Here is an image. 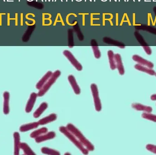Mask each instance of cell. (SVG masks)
<instances>
[{
    "mask_svg": "<svg viewBox=\"0 0 156 155\" xmlns=\"http://www.w3.org/2000/svg\"><path fill=\"white\" fill-rule=\"evenodd\" d=\"M90 88L94 100L95 110L97 111H100L101 110V104L99 97L98 87L95 83H92L91 84Z\"/></svg>",
    "mask_w": 156,
    "mask_h": 155,
    "instance_id": "4",
    "label": "cell"
},
{
    "mask_svg": "<svg viewBox=\"0 0 156 155\" xmlns=\"http://www.w3.org/2000/svg\"><path fill=\"white\" fill-rule=\"evenodd\" d=\"M69 33V48L73 47L74 46V40H73V31L72 30H69L68 32Z\"/></svg>",
    "mask_w": 156,
    "mask_h": 155,
    "instance_id": "22",
    "label": "cell"
},
{
    "mask_svg": "<svg viewBox=\"0 0 156 155\" xmlns=\"http://www.w3.org/2000/svg\"><path fill=\"white\" fill-rule=\"evenodd\" d=\"M108 56L110 68L112 70H115L116 68V66L115 59L114 54L113 51L110 50L108 51Z\"/></svg>",
    "mask_w": 156,
    "mask_h": 155,
    "instance_id": "16",
    "label": "cell"
},
{
    "mask_svg": "<svg viewBox=\"0 0 156 155\" xmlns=\"http://www.w3.org/2000/svg\"><path fill=\"white\" fill-rule=\"evenodd\" d=\"M52 74H53V73H52L51 71H48V72L41 79V80L39 81V82L37 83L36 85L37 88V89L40 90V89L43 87V86L44 85L45 83H46L48 80L51 76Z\"/></svg>",
    "mask_w": 156,
    "mask_h": 155,
    "instance_id": "14",
    "label": "cell"
},
{
    "mask_svg": "<svg viewBox=\"0 0 156 155\" xmlns=\"http://www.w3.org/2000/svg\"><path fill=\"white\" fill-rule=\"evenodd\" d=\"M37 94L34 93H33L31 95L30 100L28 103V104L27 106V111L30 112L32 110L33 108V106H34V104L35 102L36 99Z\"/></svg>",
    "mask_w": 156,
    "mask_h": 155,
    "instance_id": "19",
    "label": "cell"
},
{
    "mask_svg": "<svg viewBox=\"0 0 156 155\" xmlns=\"http://www.w3.org/2000/svg\"><path fill=\"white\" fill-rule=\"evenodd\" d=\"M48 131V130L47 128H46V127H43V128L37 130V131H35L34 132L32 133L31 135V137H33V138H36L38 136L46 133H47Z\"/></svg>",
    "mask_w": 156,
    "mask_h": 155,
    "instance_id": "18",
    "label": "cell"
},
{
    "mask_svg": "<svg viewBox=\"0 0 156 155\" xmlns=\"http://www.w3.org/2000/svg\"><path fill=\"white\" fill-rule=\"evenodd\" d=\"M57 118V116L55 114H51L50 115L41 119L39 121L38 123L41 125H44L47 124L49 123L55 121Z\"/></svg>",
    "mask_w": 156,
    "mask_h": 155,
    "instance_id": "11",
    "label": "cell"
},
{
    "mask_svg": "<svg viewBox=\"0 0 156 155\" xmlns=\"http://www.w3.org/2000/svg\"><path fill=\"white\" fill-rule=\"evenodd\" d=\"M114 57L116 68L118 69L119 74H120V75L123 76V75H124L125 70L121 55L118 54H115V55H114Z\"/></svg>",
    "mask_w": 156,
    "mask_h": 155,
    "instance_id": "7",
    "label": "cell"
},
{
    "mask_svg": "<svg viewBox=\"0 0 156 155\" xmlns=\"http://www.w3.org/2000/svg\"><path fill=\"white\" fill-rule=\"evenodd\" d=\"M59 130L61 133L65 135L70 141H71L80 150L81 152L83 154H88L89 151L86 148H85L84 146L79 142L76 137L68 130L66 127L60 126L59 127Z\"/></svg>",
    "mask_w": 156,
    "mask_h": 155,
    "instance_id": "2",
    "label": "cell"
},
{
    "mask_svg": "<svg viewBox=\"0 0 156 155\" xmlns=\"http://www.w3.org/2000/svg\"><path fill=\"white\" fill-rule=\"evenodd\" d=\"M133 59L134 61L137 62L139 65H142L144 66L147 67L150 69H153L154 67V65L150 62L144 58L140 57L137 55H134L133 56Z\"/></svg>",
    "mask_w": 156,
    "mask_h": 155,
    "instance_id": "6",
    "label": "cell"
},
{
    "mask_svg": "<svg viewBox=\"0 0 156 155\" xmlns=\"http://www.w3.org/2000/svg\"><path fill=\"white\" fill-rule=\"evenodd\" d=\"M63 54L70 61L72 65L78 71H81L82 70V66L78 62V60L70 51L67 50H65L63 52Z\"/></svg>",
    "mask_w": 156,
    "mask_h": 155,
    "instance_id": "5",
    "label": "cell"
},
{
    "mask_svg": "<svg viewBox=\"0 0 156 155\" xmlns=\"http://www.w3.org/2000/svg\"><path fill=\"white\" fill-rule=\"evenodd\" d=\"M142 117L144 119L150 120L153 122H156V115L154 114H151L149 113H144L142 114Z\"/></svg>",
    "mask_w": 156,
    "mask_h": 155,
    "instance_id": "21",
    "label": "cell"
},
{
    "mask_svg": "<svg viewBox=\"0 0 156 155\" xmlns=\"http://www.w3.org/2000/svg\"><path fill=\"white\" fill-rule=\"evenodd\" d=\"M103 41L105 44L112 45L113 46H116L121 48H124L125 46L122 45V44L117 41L113 40L109 37H104L103 38Z\"/></svg>",
    "mask_w": 156,
    "mask_h": 155,
    "instance_id": "12",
    "label": "cell"
},
{
    "mask_svg": "<svg viewBox=\"0 0 156 155\" xmlns=\"http://www.w3.org/2000/svg\"><path fill=\"white\" fill-rule=\"evenodd\" d=\"M76 27H75V30H76V32L77 34L78 37L80 40L82 41L83 39V36L82 33L81 32L80 30L79 29V27H78V25H77Z\"/></svg>",
    "mask_w": 156,
    "mask_h": 155,
    "instance_id": "24",
    "label": "cell"
},
{
    "mask_svg": "<svg viewBox=\"0 0 156 155\" xmlns=\"http://www.w3.org/2000/svg\"><path fill=\"white\" fill-rule=\"evenodd\" d=\"M144 50L145 51L146 53L148 55H151L152 53V50H151V48L148 46H144L143 47Z\"/></svg>",
    "mask_w": 156,
    "mask_h": 155,
    "instance_id": "25",
    "label": "cell"
},
{
    "mask_svg": "<svg viewBox=\"0 0 156 155\" xmlns=\"http://www.w3.org/2000/svg\"><path fill=\"white\" fill-rule=\"evenodd\" d=\"M91 44L92 48L94 54V57L95 58L99 59L101 56V52L99 50L97 43L96 40L94 39H92L91 41Z\"/></svg>",
    "mask_w": 156,
    "mask_h": 155,
    "instance_id": "15",
    "label": "cell"
},
{
    "mask_svg": "<svg viewBox=\"0 0 156 155\" xmlns=\"http://www.w3.org/2000/svg\"><path fill=\"white\" fill-rule=\"evenodd\" d=\"M68 80L70 84L72 86L75 93L76 94H79L80 93V89L76 81L75 77L73 75H69L68 76Z\"/></svg>",
    "mask_w": 156,
    "mask_h": 155,
    "instance_id": "10",
    "label": "cell"
},
{
    "mask_svg": "<svg viewBox=\"0 0 156 155\" xmlns=\"http://www.w3.org/2000/svg\"><path fill=\"white\" fill-rule=\"evenodd\" d=\"M132 106L133 109L136 111H143L149 113H150L153 111V109L152 107L143 105L140 104L133 103L132 104Z\"/></svg>",
    "mask_w": 156,
    "mask_h": 155,
    "instance_id": "9",
    "label": "cell"
},
{
    "mask_svg": "<svg viewBox=\"0 0 156 155\" xmlns=\"http://www.w3.org/2000/svg\"><path fill=\"white\" fill-rule=\"evenodd\" d=\"M146 148L148 151L156 154V146L152 144H148L146 146Z\"/></svg>",
    "mask_w": 156,
    "mask_h": 155,
    "instance_id": "23",
    "label": "cell"
},
{
    "mask_svg": "<svg viewBox=\"0 0 156 155\" xmlns=\"http://www.w3.org/2000/svg\"><path fill=\"white\" fill-rule=\"evenodd\" d=\"M41 151L43 153L47 155H60V153L54 150V149H50L48 147H43L41 149Z\"/></svg>",
    "mask_w": 156,
    "mask_h": 155,
    "instance_id": "20",
    "label": "cell"
},
{
    "mask_svg": "<svg viewBox=\"0 0 156 155\" xmlns=\"http://www.w3.org/2000/svg\"><path fill=\"white\" fill-rule=\"evenodd\" d=\"M48 104L47 103L44 102L41 104L39 108L34 113V117L37 118L41 115V114L45 111L46 109L48 108Z\"/></svg>",
    "mask_w": 156,
    "mask_h": 155,
    "instance_id": "17",
    "label": "cell"
},
{
    "mask_svg": "<svg viewBox=\"0 0 156 155\" xmlns=\"http://www.w3.org/2000/svg\"><path fill=\"white\" fill-rule=\"evenodd\" d=\"M61 75V72L58 70L53 73L51 76L48 80L44 85L41 88L38 92L37 95L38 96H42L48 91L52 85L55 82L58 78Z\"/></svg>",
    "mask_w": 156,
    "mask_h": 155,
    "instance_id": "3",
    "label": "cell"
},
{
    "mask_svg": "<svg viewBox=\"0 0 156 155\" xmlns=\"http://www.w3.org/2000/svg\"><path fill=\"white\" fill-rule=\"evenodd\" d=\"M134 67L136 69L139 70V71L145 72V73H147V74H149V75H151V76H154L156 74L154 70H153L152 69L144 66L139 65V64L136 65Z\"/></svg>",
    "mask_w": 156,
    "mask_h": 155,
    "instance_id": "13",
    "label": "cell"
},
{
    "mask_svg": "<svg viewBox=\"0 0 156 155\" xmlns=\"http://www.w3.org/2000/svg\"><path fill=\"white\" fill-rule=\"evenodd\" d=\"M66 128L68 130L73 134L77 139L79 140V142L84 146L89 151H93L94 150V148L93 145L87 140L84 136L79 130L71 123L68 124L67 125Z\"/></svg>",
    "mask_w": 156,
    "mask_h": 155,
    "instance_id": "1",
    "label": "cell"
},
{
    "mask_svg": "<svg viewBox=\"0 0 156 155\" xmlns=\"http://www.w3.org/2000/svg\"><path fill=\"white\" fill-rule=\"evenodd\" d=\"M151 99L152 100H156V94H153V95L151 96Z\"/></svg>",
    "mask_w": 156,
    "mask_h": 155,
    "instance_id": "26",
    "label": "cell"
},
{
    "mask_svg": "<svg viewBox=\"0 0 156 155\" xmlns=\"http://www.w3.org/2000/svg\"><path fill=\"white\" fill-rule=\"evenodd\" d=\"M155 76H156V74H155Z\"/></svg>",
    "mask_w": 156,
    "mask_h": 155,
    "instance_id": "27",
    "label": "cell"
},
{
    "mask_svg": "<svg viewBox=\"0 0 156 155\" xmlns=\"http://www.w3.org/2000/svg\"><path fill=\"white\" fill-rule=\"evenodd\" d=\"M56 136V134L55 132H49L43 135L40 136H38L36 137V141L37 143H40L42 142H44V141H47L48 140H51V139H53L55 138Z\"/></svg>",
    "mask_w": 156,
    "mask_h": 155,
    "instance_id": "8",
    "label": "cell"
}]
</instances>
